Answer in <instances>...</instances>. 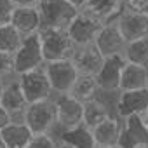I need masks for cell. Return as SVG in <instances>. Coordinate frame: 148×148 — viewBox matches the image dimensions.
Listing matches in <instances>:
<instances>
[{"label": "cell", "mask_w": 148, "mask_h": 148, "mask_svg": "<svg viewBox=\"0 0 148 148\" xmlns=\"http://www.w3.org/2000/svg\"><path fill=\"white\" fill-rule=\"evenodd\" d=\"M54 101V112H56V127L54 134L70 131L73 127L82 125V112L84 105L77 99H73L70 94L52 96Z\"/></svg>", "instance_id": "4"}, {"label": "cell", "mask_w": 148, "mask_h": 148, "mask_svg": "<svg viewBox=\"0 0 148 148\" xmlns=\"http://www.w3.org/2000/svg\"><path fill=\"white\" fill-rule=\"evenodd\" d=\"M115 25L124 37L125 44L134 42L139 38H148V16L145 12H129L124 11L117 19Z\"/></svg>", "instance_id": "11"}, {"label": "cell", "mask_w": 148, "mask_h": 148, "mask_svg": "<svg viewBox=\"0 0 148 148\" xmlns=\"http://www.w3.org/2000/svg\"><path fill=\"white\" fill-rule=\"evenodd\" d=\"M125 63L127 61H125L124 56L105 58L103 66L99 68L98 75H96V82H98L99 92H110V94H117L119 92L120 75H122V70H124Z\"/></svg>", "instance_id": "10"}, {"label": "cell", "mask_w": 148, "mask_h": 148, "mask_svg": "<svg viewBox=\"0 0 148 148\" xmlns=\"http://www.w3.org/2000/svg\"><path fill=\"white\" fill-rule=\"evenodd\" d=\"M110 148H119V146H110Z\"/></svg>", "instance_id": "38"}, {"label": "cell", "mask_w": 148, "mask_h": 148, "mask_svg": "<svg viewBox=\"0 0 148 148\" xmlns=\"http://www.w3.org/2000/svg\"><path fill=\"white\" fill-rule=\"evenodd\" d=\"M0 148H7L5 143H4V139H2V136H0Z\"/></svg>", "instance_id": "35"}, {"label": "cell", "mask_w": 148, "mask_h": 148, "mask_svg": "<svg viewBox=\"0 0 148 148\" xmlns=\"http://www.w3.org/2000/svg\"><path fill=\"white\" fill-rule=\"evenodd\" d=\"M54 138L71 145L73 148H96L92 134H91V129H87L86 125H79V127H73L70 131L58 132Z\"/></svg>", "instance_id": "23"}, {"label": "cell", "mask_w": 148, "mask_h": 148, "mask_svg": "<svg viewBox=\"0 0 148 148\" xmlns=\"http://www.w3.org/2000/svg\"><path fill=\"white\" fill-rule=\"evenodd\" d=\"M94 47L99 51L103 58H113V56H124L125 40L120 35L115 23L103 25L94 38Z\"/></svg>", "instance_id": "12"}, {"label": "cell", "mask_w": 148, "mask_h": 148, "mask_svg": "<svg viewBox=\"0 0 148 148\" xmlns=\"http://www.w3.org/2000/svg\"><path fill=\"white\" fill-rule=\"evenodd\" d=\"M124 58L127 63L148 68V38L127 42L125 49H124Z\"/></svg>", "instance_id": "24"}, {"label": "cell", "mask_w": 148, "mask_h": 148, "mask_svg": "<svg viewBox=\"0 0 148 148\" xmlns=\"http://www.w3.org/2000/svg\"><path fill=\"white\" fill-rule=\"evenodd\" d=\"M23 122L26 124V127L32 131L33 136H40V134L52 136L56 127V112H54L52 98L28 105L23 115Z\"/></svg>", "instance_id": "3"}, {"label": "cell", "mask_w": 148, "mask_h": 148, "mask_svg": "<svg viewBox=\"0 0 148 148\" xmlns=\"http://www.w3.org/2000/svg\"><path fill=\"white\" fill-rule=\"evenodd\" d=\"M138 148H148V145H146V146H138Z\"/></svg>", "instance_id": "37"}, {"label": "cell", "mask_w": 148, "mask_h": 148, "mask_svg": "<svg viewBox=\"0 0 148 148\" xmlns=\"http://www.w3.org/2000/svg\"><path fill=\"white\" fill-rule=\"evenodd\" d=\"M18 82H19V87H21L28 105L45 101V99H51L54 96L44 66L37 68L33 71H26L23 75H18Z\"/></svg>", "instance_id": "5"}, {"label": "cell", "mask_w": 148, "mask_h": 148, "mask_svg": "<svg viewBox=\"0 0 148 148\" xmlns=\"http://www.w3.org/2000/svg\"><path fill=\"white\" fill-rule=\"evenodd\" d=\"M45 64L42 49H40V40L38 33L23 38L19 49L14 54V68H16V75H23L26 71H33L37 68H42Z\"/></svg>", "instance_id": "7"}, {"label": "cell", "mask_w": 148, "mask_h": 148, "mask_svg": "<svg viewBox=\"0 0 148 148\" xmlns=\"http://www.w3.org/2000/svg\"><path fill=\"white\" fill-rule=\"evenodd\" d=\"M42 0H12L16 7H38Z\"/></svg>", "instance_id": "30"}, {"label": "cell", "mask_w": 148, "mask_h": 148, "mask_svg": "<svg viewBox=\"0 0 148 148\" xmlns=\"http://www.w3.org/2000/svg\"><path fill=\"white\" fill-rule=\"evenodd\" d=\"M12 122V119H11V115L2 108V106H0V131H2L5 125H9Z\"/></svg>", "instance_id": "31"}, {"label": "cell", "mask_w": 148, "mask_h": 148, "mask_svg": "<svg viewBox=\"0 0 148 148\" xmlns=\"http://www.w3.org/2000/svg\"><path fill=\"white\" fill-rule=\"evenodd\" d=\"M103 61H105V58L99 54V51L94 47V44L77 49L71 58V63L77 68L79 73H82V75H92V77L98 75L99 68L103 66Z\"/></svg>", "instance_id": "17"}, {"label": "cell", "mask_w": 148, "mask_h": 148, "mask_svg": "<svg viewBox=\"0 0 148 148\" xmlns=\"http://www.w3.org/2000/svg\"><path fill=\"white\" fill-rule=\"evenodd\" d=\"M122 4H124V11L145 12V9L148 5V0H122Z\"/></svg>", "instance_id": "29"}, {"label": "cell", "mask_w": 148, "mask_h": 148, "mask_svg": "<svg viewBox=\"0 0 148 148\" xmlns=\"http://www.w3.org/2000/svg\"><path fill=\"white\" fill-rule=\"evenodd\" d=\"M38 40H40V49H42V56H44L45 63L71 59L75 51H77V47L68 38L66 32L40 30L38 32Z\"/></svg>", "instance_id": "2"}, {"label": "cell", "mask_w": 148, "mask_h": 148, "mask_svg": "<svg viewBox=\"0 0 148 148\" xmlns=\"http://www.w3.org/2000/svg\"><path fill=\"white\" fill-rule=\"evenodd\" d=\"M37 9L40 14V30L58 32H66L80 12L66 0H42Z\"/></svg>", "instance_id": "1"}, {"label": "cell", "mask_w": 148, "mask_h": 148, "mask_svg": "<svg viewBox=\"0 0 148 148\" xmlns=\"http://www.w3.org/2000/svg\"><path fill=\"white\" fill-rule=\"evenodd\" d=\"M112 113L110 106L99 99V98H94L87 103H84V112H82V125H86L87 129H94L96 125H99L101 122H105Z\"/></svg>", "instance_id": "21"}, {"label": "cell", "mask_w": 148, "mask_h": 148, "mask_svg": "<svg viewBox=\"0 0 148 148\" xmlns=\"http://www.w3.org/2000/svg\"><path fill=\"white\" fill-rule=\"evenodd\" d=\"M84 12L96 18L101 25L115 23V19L124 12L122 0H87Z\"/></svg>", "instance_id": "16"}, {"label": "cell", "mask_w": 148, "mask_h": 148, "mask_svg": "<svg viewBox=\"0 0 148 148\" xmlns=\"http://www.w3.org/2000/svg\"><path fill=\"white\" fill-rule=\"evenodd\" d=\"M138 89H148V68L132 64V63H125L122 75H120L119 92L138 91Z\"/></svg>", "instance_id": "19"}, {"label": "cell", "mask_w": 148, "mask_h": 148, "mask_svg": "<svg viewBox=\"0 0 148 148\" xmlns=\"http://www.w3.org/2000/svg\"><path fill=\"white\" fill-rule=\"evenodd\" d=\"M16 77L18 75H16V68H14V56L0 52V79L5 82Z\"/></svg>", "instance_id": "26"}, {"label": "cell", "mask_w": 148, "mask_h": 148, "mask_svg": "<svg viewBox=\"0 0 148 148\" xmlns=\"http://www.w3.org/2000/svg\"><path fill=\"white\" fill-rule=\"evenodd\" d=\"M4 86H5V82L0 79V98H2V92H4Z\"/></svg>", "instance_id": "34"}, {"label": "cell", "mask_w": 148, "mask_h": 148, "mask_svg": "<svg viewBox=\"0 0 148 148\" xmlns=\"http://www.w3.org/2000/svg\"><path fill=\"white\" fill-rule=\"evenodd\" d=\"M11 25L19 32L23 38L37 35L40 32V14L37 7H16L11 18Z\"/></svg>", "instance_id": "18"}, {"label": "cell", "mask_w": 148, "mask_h": 148, "mask_svg": "<svg viewBox=\"0 0 148 148\" xmlns=\"http://www.w3.org/2000/svg\"><path fill=\"white\" fill-rule=\"evenodd\" d=\"M73 99L80 101L82 105L98 98L99 94V89H98V82H96V77L92 75H82V73H79L77 80L73 82L70 92H68Z\"/></svg>", "instance_id": "22"}, {"label": "cell", "mask_w": 148, "mask_h": 148, "mask_svg": "<svg viewBox=\"0 0 148 148\" xmlns=\"http://www.w3.org/2000/svg\"><path fill=\"white\" fill-rule=\"evenodd\" d=\"M47 80L51 84L52 94L54 96H61V94H68L73 82L77 80L79 71L73 66L71 59L66 61H54V63H45L44 64Z\"/></svg>", "instance_id": "6"}, {"label": "cell", "mask_w": 148, "mask_h": 148, "mask_svg": "<svg viewBox=\"0 0 148 148\" xmlns=\"http://www.w3.org/2000/svg\"><path fill=\"white\" fill-rule=\"evenodd\" d=\"M56 148H73V146H71V145H68V143H64V141L56 139Z\"/></svg>", "instance_id": "33"}, {"label": "cell", "mask_w": 148, "mask_h": 148, "mask_svg": "<svg viewBox=\"0 0 148 148\" xmlns=\"http://www.w3.org/2000/svg\"><path fill=\"white\" fill-rule=\"evenodd\" d=\"M148 145V129L143 122V117L132 115L122 119V131L119 138V148H138Z\"/></svg>", "instance_id": "14"}, {"label": "cell", "mask_w": 148, "mask_h": 148, "mask_svg": "<svg viewBox=\"0 0 148 148\" xmlns=\"http://www.w3.org/2000/svg\"><path fill=\"white\" fill-rule=\"evenodd\" d=\"M0 106L11 115L12 122H23V115H25L28 103H26L25 94L19 87L18 77L5 80L4 92H2V98H0Z\"/></svg>", "instance_id": "13"}, {"label": "cell", "mask_w": 148, "mask_h": 148, "mask_svg": "<svg viewBox=\"0 0 148 148\" xmlns=\"http://www.w3.org/2000/svg\"><path fill=\"white\" fill-rule=\"evenodd\" d=\"M145 14H146V16H148V5H146V9H145Z\"/></svg>", "instance_id": "36"}, {"label": "cell", "mask_w": 148, "mask_h": 148, "mask_svg": "<svg viewBox=\"0 0 148 148\" xmlns=\"http://www.w3.org/2000/svg\"><path fill=\"white\" fill-rule=\"evenodd\" d=\"M26 148H56V138L51 136V134L33 136Z\"/></svg>", "instance_id": "27"}, {"label": "cell", "mask_w": 148, "mask_h": 148, "mask_svg": "<svg viewBox=\"0 0 148 148\" xmlns=\"http://www.w3.org/2000/svg\"><path fill=\"white\" fill-rule=\"evenodd\" d=\"M23 42V37L19 35V32L9 23L0 26V52H5V54H16V51L19 49Z\"/></svg>", "instance_id": "25"}, {"label": "cell", "mask_w": 148, "mask_h": 148, "mask_svg": "<svg viewBox=\"0 0 148 148\" xmlns=\"http://www.w3.org/2000/svg\"><path fill=\"white\" fill-rule=\"evenodd\" d=\"M0 136L7 148H26L33 138L32 131L26 127L25 122H11L0 131Z\"/></svg>", "instance_id": "20"}, {"label": "cell", "mask_w": 148, "mask_h": 148, "mask_svg": "<svg viewBox=\"0 0 148 148\" xmlns=\"http://www.w3.org/2000/svg\"><path fill=\"white\" fill-rule=\"evenodd\" d=\"M66 2H70L75 9H79V11H84V7H86V2L87 0H66Z\"/></svg>", "instance_id": "32"}, {"label": "cell", "mask_w": 148, "mask_h": 148, "mask_svg": "<svg viewBox=\"0 0 148 148\" xmlns=\"http://www.w3.org/2000/svg\"><path fill=\"white\" fill-rule=\"evenodd\" d=\"M101 26L103 25L96 18L80 11L77 14V18L71 21V25L68 26L66 35H68V38L71 40L73 45L77 49H80V47H87V45L94 44V38H96L98 32L101 30Z\"/></svg>", "instance_id": "8"}, {"label": "cell", "mask_w": 148, "mask_h": 148, "mask_svg": "<svg viewBox=\"0 0 148 148\" xmlns=\"http://www.w3.org/2000/svg\"><path fill=\"white\" fill-rule=\"evenodd\" d=\"M14 9H16V5L12 4V0H0V26L11 23Z\"/></svg>", "instance_id": "28"}, {"label": "cell", "mask_w": 148, "mask_h": 148, "mask_svg": "<svg viewBox=\"0 0 148 148\" xmlns=\"http://www.w3.org/2000/svg\"><path fill=\"white\" fill-rule=\"evenodd\" d=\"M146 110H148V89L117 92L115 115L119 119H127L132 115L143 117Z\"/></svg>", "instance_id": "9"}, {"label": "cell", "mask_w": 148, "mask_h": 148, "mask_svg": "<svg viewBox=\"0 0 148 148\" xmlns=\"http://www.w3.org/2000/svg\"><path fill=\"white\" fill-rule=\"evenodd\" d=\"M120 131H122V119H119L115 113L110 115L105 122H101L99 125L91 129V134H92L96 148L117 146L119 145V138H120Z\"/></svg>", "instance_id": "15"}]
</instances>
